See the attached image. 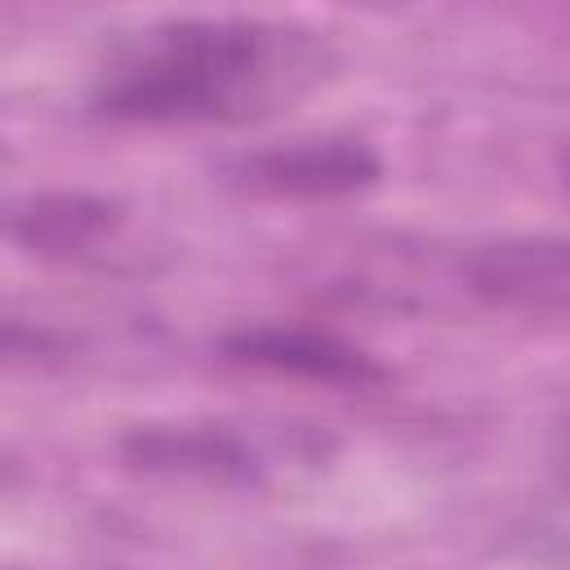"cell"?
<instances>
[{
  "label": "cell",
  "instance_id": "cell-1",
  "mask_svg": "<svg viewBox=\"0 0 570 570\" xmlns=\"http://www.w3.org/2000/svg\"><path fill=\"white\" fill-rule=\"evenodd\" d=\"M330 45L263 18H183L120 40L89 85L111 125H236L267 116L330 71Z\"/></svg>",
  "mask_w": 570,
  "mask_h": 570
},
{
  "label": "cell",
  "instance_id": "cell-2",
  "mask_svg": "<svg viewBox=\"0 0 570 570\" xmlns=\"http://www.w3.org/2000/svg\"><path fill=\"white\" fill-rule=\"evenodd\" d=\"M249 191L289 196V200H334L365 191L383 178V160L365 138L330 134V138H298L285 147L249 151L232 165Z\"/></svg>",
  "mask_w": 570,
  "mask_h": 570
},
{
  "label": "cell",
  "instance_id": "cell-3",
  "mask_svg": "<svg viewBox=\"0 0 570 570\" xmlns=\"http://www.w3.org/2000/svg\"><path fill=\"white\" fill-rule=\"evenodd\" d=\"M223 352L254 370L294 374V379L334 383V387H365V383H383L387 374L356 343L312 325H245L223 338Z\"/></svg>",
  "mask_w": 570,
  "mask_h": 570
},
{
  "label": "cell",
  "instance_id": "cell-4",
  "mask_svg": "<svg viewBox=\"0 0 570 570\" xmlns=\"http://www.w3.org/2000/svg\"><path fill=\"white\" fill-rule=\"evenodd\" d=\"M468 281L476 294L499 303L570 312V240L539 236L490 245L468 263Z\"/></svg>",
  "mask_w": 570,
  "mask_h": 570
},
{
  "label": "cell",
  "instance_id": "cell-5",
  "mask_svg": "<svg viewBox=\"0 0 570 570\" xmlns=\"http://www.w3.org/2000/svg\"><path fill=\"white\" fill-rule=\"evenodd\" d=\"M125 459L147 472H183L209 481L254 476V450L223 428H138L125 436Z\"/></svg>",
  "mask_w": 570,
  "mask_h": 570
},
{
  "label": "cell",
  "instance_id": "cell-6",
  "mask_svg": "<svg viewBox=\"0 0 570 570\" xmlns=\"http://www.w3.org/2000/svg\"><path fill=\"white\" fill-rule=\"evenodd\" d=\"M120 223V205L107 196L85 191H53L36 196L22 209H13L9 232L31 254H85Z\"/></svg>",
  "mask_w": 570,
  "mask_h": 570
},
{
  "label": "cell",
  "instance_id": "cell-7",
  "mask_svg": "<svg viewBox=\"0 0 570 570\" xmlns=\"http://www.w3.org/2000/svg\"><path fill=\"white\" fill-rule=\"evenodd\" d=\"M561 468L570 472V441H566V454H561Z\"/></svg>",
  "mask_w": 570,
  "mask_h": 570
}]
</instances>
